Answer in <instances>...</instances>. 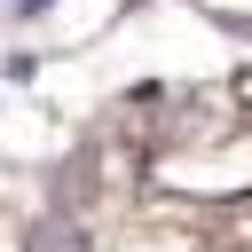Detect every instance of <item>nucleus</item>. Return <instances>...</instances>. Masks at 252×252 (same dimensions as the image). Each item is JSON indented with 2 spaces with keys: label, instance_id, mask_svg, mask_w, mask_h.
I'll list each match as a JSON object with an SVG mask.
<instances>
[{
  "label": "nucleus",
  "instance_id": "1",
  "mask_svg": "<svg viewBox=\"0 0 252 252\" xmlns=\"http://www.w3.org/2000/svg\"><path fill=\"white\" fill-rule=\"evenodd\" d=\"M39 8H47V0H16V16H39Z\"/></svg>",
  "mask_w": 252,
  "mask_h": 252
}]
</instances>
